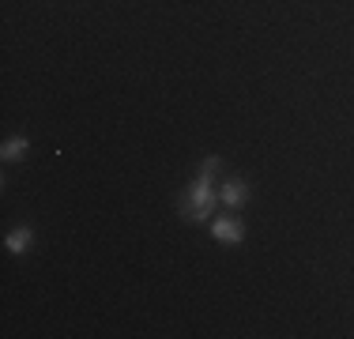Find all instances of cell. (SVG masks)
Wrapping results in <instances>:
<instances>
[{"label": "cell", "instance_id": "obj_1", "mask_svg": "<svg viewBox=\"0 0 354 339\" xmlns=\"http://www.w3.org/2000/svg\"><path fill=\"white\" fill-rule=\"evenodd\" d=\"M215 208H218V192H215V181L207 177H192L181 192H177V215L192 226H204L215 219Z\"/></svg>", "mask_w": 354, "mask_h": 339}, {"label": "cell", "instance_id": "obj_2", "mask_svg": "<svg viewBox=\"0 0 354 339\" xmlns=\"http://www.w3.org/2000/svg\"><path fill=\"white\" fill-rule=\"evenodd\" d=\"M212 237L218 245H226V249H238L241 241H245V223H241L238 211H226V215H215L212 219Z\"/></svg>", "mask_w": 354, "mask_h": 339}, {"label": "cell", "instance_id": "obj_3", "mask_svg": "<svg viewBox=\"0 0 354 339\" xmlns=\"http://www.w3.org/2000/svg\"><path fill=\"white\" fill-rule=\"evenodd\" d=\"M252 189L245 177H223V185H218V203H223L226 211H241L249 203Z\"/></svg>", "mask_w": 354, "mask_h": 339}, {"label": "cell", "instance_id": "obj_4", "mask_svg": "<svg viewBox=\"0 0 354 339\" xmlns=\"http://www.w3.org/2000/svg\"><path fill=\"white\" fill-rule=\"evenodd\" d=\"M4 249L12 253V257H27V253L35 249V230H30L27 223L12 226V230L4 234Z\"/></svg>", "mask_w": 354, "mask_h": 339}, {"label": "cell", "instance_id": "obj_5", "mask_svg": "<svg viewBox=\"0 0 354 339\" xmlns=\"http://www.w3.org/2000/svg\"><path fill=\"white\" fill-rule=\"evenodd\" d=\"M27 155H30V140H27V136H8V140L0 143V158H4L8 166L23 163Z\"/></svg>", "mask_w": 354, "mask_h": 339}, {"label": "cell", "instance_id": "obj_6", "mask_svg": "<svg viewBox=\"0 0 354 339\" xmlns=\"http://www.w3.org/2000/svg\"><path fill=\"white\" fill-rule=\"evenodd\" d=\"M218 170H223V158H218V155H207L204 163H200L196 174H200V177H207V181H215V177H218Z\"/></svg>", "mask_w": 354, "mask_h": 339}]
</instances>
